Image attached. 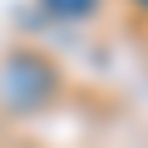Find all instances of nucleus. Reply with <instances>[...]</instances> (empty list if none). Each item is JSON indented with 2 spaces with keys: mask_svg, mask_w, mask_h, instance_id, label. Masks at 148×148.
<instances>
[{
  "mask_svg": "<svg viewBox=\"0 0 148 148\" xmlns=\"http://www.w3.org/2000/svg\"><path fill=\"white\" fill-rule=\"evenodd\" d=\"M138 5H143V10H148V0H138Z\"/></svg>",
  "mask_w": 148,
  "mask_h": 148,
  "instance_id": "nucleus-3",
  "label": "nucleus"
},
{
  "mask_svg": "<svg viewBox=\"0 0 148 148\" xmlns=\"http://www.w3.org/2000/svg\"><path fill=\"white\" fill-rule=\"evenodd\" d=\"M5 94H10V104H20V109L49 99V69L35 64V59H10V69H5Z\"/></svg>",
  "mask_w": 148,
  "mask_h": 148,
  "instance_id": "nucleus-1",
  "label": "nucleus"
},
{
  "mask_svg": "<svg viewBox=\"0 0 148 148\" xmlns=\"http://www.w3.org/2000/svg\"><path fill=\"white\" fill-rule=\"evenodd\" d=\"M45 10L59 15V20H84V15L99 10V0H45Z\"/></svg>",
  "mask_w": 148,
  "mask_h": 148,
  "instance_id": "nucleus-2",
  "label": "nucleus"
}]
</instances>
